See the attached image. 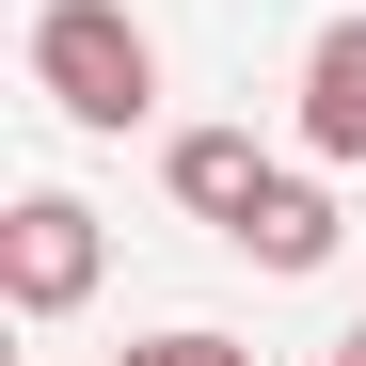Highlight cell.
<instances>
[{
  "label": "cell",
  "instance_id": "cell-5",
  "mask_svg": "<svg viewBox=\"0 0 366 366\" xmlns=\"http://www.w3.org/2000/svg\"><path fill=\"white\" fill-rule=\"evenodd\" d=\"M239 255H255V271H319L335 255V192H319V175H271L255 223H239Z\"/></svg>",
  "mask_w": 366,
  "mask_h": 366
},
{
  "label": "cell",
  "instance_id": "cell-2",
  "mask_svg": "<svg viewBox=\"0 0 366 366\" xmlns=\"http://www.w3.org/2000/svg\"><path fill=\"white\" fill-rule=\"evenodd\" d=\"M96 271H112V239H96L80 192H16L0 207V302H16V319H80Z\"/></svg>",
  "mask_w": 366,
  "mask_h": 366
},
{
  "label": "cell",
  "instance_id": "cell-1",
  "mask_svg": "<svg viewBox=\"0 0 366 366\" xmlns=\"http://www.w3.org/2000/svg\"><path fill=\"white\" fill-rule=\"evenodd\" d=\"M32 96L64 112V128L128 144L159 112V32L128 16V0H48V16H32Z\"/></svg>",
  "mask_w": 366,
  "mask_h": 366
},
{
  "label": "cell",
  "instance_id": "cell-8",
  "mask_svg": "<svg viewBox=\"0 0 366 366\" xmlns=\"http://www.w3.org/2000/svg\"><path fill=\"white\" fill-rule=\"evenodd\" d=\"M350 350H366V335H350Z\"/></svg>",
  "mask_w": 366,
  "mask_h": 366
},
{
  "label": "cell",
  "instance_id": "cell-4",
  "mask_svg": "<svg viewBox=\"0 0 366 366\" xmlns=\"http://www.w3.org/2000/svg\"><path fill=\"white\" fill-rule=\"evenodd\" d=\"M302 144L319 159H366V16H335L302 48Z\"/></svg>",
  "mask_w": 366,
  "mask_h": 366
},
{
  "label": "cell",
  "instance_id": "cell-3",
  "mask_svg": "<svg viewBox=\"0 0 366 366\" xmlns=\"http://www.w3.org/2000/svg\"><path fill=\"white\" fill-rule=\"evenodd\" d=\"M159 175H175V207H192V223L239 239V223H255V192H271V144H255V128H175Z\"/></svg>",
  "mask_w": 366,
  "mask_h": 366
},
{
  "label": "cell",
  "instance_id": "cell-7",
  "mask_svg": "<svg viewBox=\"0 0 366 366\" xmlns=\"http://www.w3.org/2000/svg\"><path fill=\"white\" fill-rule=\"evenodd\" d=\"M319 366H366V350H319Z\"/></svg>",
  "mask_w": 366,
  "mask_h": 366
},
{
  "label": "cell",
  "instance_id": "cell-6",
  "mask_svg": "<svg viewBox=\"0 0 366 366\" xmlns=\"http://www.w3.org/2000/svg\"><path fill=\"white\" fill-rule=\"evenodd\" d=\"M128 366H255V350H239V335H207V319H175V335H144Z\"/></svg>",
  "mask_w": 366,
  "mask_h": 366
}]
</instances>
